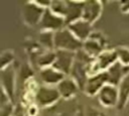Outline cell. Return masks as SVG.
Here are the masks:
<instances>
[{"label":"cell","mask_w":129,"mask_h":116,"mask_svg":"<svg viewBox=\"0 0 129 116\" xmlns=\"http://www.w3.org/2000/svg\"><path fill=\"white\" fill-rule=\"evenodd\" d=\"M84 42L78 39L72 31L67 28H61L54 33V46L57 50H69L75 51L83 47Z\"/></svg>","instance_id":"1"},{"label":"cell","mask_w":129,"mask_h":116,"mask_svg":"<svg viewBox=\"0 0 129 116\" xmlns=\"http://www.w3.org/2000/svg\"><path fill=\"white\" fill-rule=\"evenodd\" d=\"M116 62H118V55H117L116 50L102 51L93 61L92 66L90 68V76L107 71Z\"/></svg>","instance_id":"2"},{"label":"cell","mask_w":129,"mask_h":116,"mask_svg":"<svg viewBox=\"0 0 129 116\" xmlns=\"http://www.w3.org/2000/svg\"><path fill=\"white\" fill-rule=\"evenodd\" d=\"M100 103L105 107H114L119 102L118 87L112 84H106L97 94Z\"/></svg>","instance_id":"3"},{"label":"cell","mask_w":129,"mask_h":116,"mask_svg":"<svg viewBox=\"0 0 129 116\" xmlns=\"http://www.w3.org/2000/svg\"><path fill=\"white\" fill-rule=\"evenodd\" d=\"M66 20L63 17L53 13L50 9H44L42 17L40 19V26L45 31H52V30H59L62 28Z\"/></svg>","instance_id":"4"},{"label":"cell","mask_w":129,"mask_h":116,"mask_svg":"<svg viewBox=\"0 0 129 116\" xmlns=\"http://www.w3.org/2000/svg\"><path fill=\"white\" fill-rule=\"evenodd\" d=\"M55 52L56 59L52 67L64 75L70 74L75 63V52L69 50H56Z\"/></svg>","instance_id":"5"},{"label":"cell","mask_w":129,"mask_h":116,"mask_svg":"<svg viewBox=\"0 0 129 116\" xmlns=\"http://www.w3.org/2000/svg\"><path fill=\"white\" fill-rule=\"evenodd\" d=\"M106 84H109V83H108V75H107V72L105 71L102 73L89 76L84 90L88 95L94 96L98 94Z\"/></svg>","instance_id":"6"},{"label":"cell","mask_w":129,"mask_h":116,"mask_svg":"<svg viewBox=\"0 0 129 116\" xmlns=\"http://www.w3.org/2000/svg\"><path fill=\"white\" fill-rule=\"evenodd\" d=\"M60 95L56 89V87L52 86H42L40 87L35 95L36 101L40 106H49L55 103L59 99Z\"/></svg>","instance_id":"7"},{"label":"cell","mask_w":129,"mask_h":116,"mask_svg":"<svg viewBox=\"0 0 129 116\" xmlns=\"http://www.w3.org/2000/svg\"><path fill=\"white\" fill-rule=\"evenodd\" d=\"M68 28L72 31V33L81 41H86L91 37L92 33V24L84 19H79L68 24Z\"/></svg>","instance_id":"8"},{"label":"cell","mask_w":129,"mask_h":116,"mask_svg":"<svg viewBox=\"0 0 129 116\" xmlns=\"http://www.w3.org/2000/svg\"><path fill=\"white\" fill-rule=\"evenodd\" d=\"M106 72L108 75V83L118 86L122 79L129 73V67L122 65L120 62H116Z\"/></svg>","instance_id":"9"},{"label":"cell","mask_w":129,"mask_h":116,"mask_svg":"<svg viewBox=\"0 0 129 116\" xmlns=\"http://www.w3.org/2000/svg\"><path fill=\"white\" fill-rule=\"evenodd\" d=\"M40 78L44 83V85L54 87V86H57L66 77H64V74L57 71L53 67H47L41 70Z\"/></svg>","instance_id":"10"},{"label":"cell","mask_w":129,"mask_h":116,"mask_svg":"<svg viewBox=\"0 0 129 116\" xmlns=\"http://www.w3.org/2000/svg\"><path fill=\"white\" fill-rule=\"evenodd\" d=\"M101 11H102V5L100 2L98 1L84 2L82 19L92 24L96 19H98V17L101 14Z\"/></svg>","instance_id":"11"},{"label":"cell","mask_w":129,"mask_h":116,"mask_svg":"<svg viewBox=\"0 0 129 116\" xmlns=\"http://www.w3.org/2000/svg\"><path fill=\"white\" fill-rule=\"evenodd\" d=\"M80 87H79L78 83L73 78H70V77H66L56 86V89H57L60 97L67 98V99L73 97L78 92V89Z\"/></svg>","instance_id":"12"},{"label":"cell","mask_w":129,"mask_h":116,"mask_svg":"<svg viewBox=\"0 0 129 116\" xmlns=\"http://www.w3.org/2000/svg\"><path fill=\"white\" fill-rule=\"evenodd\" d=\"M84 2H67V11L64 15L66 23L70 24L82 18Z\"/></svg>","instance_id":"13"},{"label":"cell","mask_w":129,"mask_h":116,"mask_svg":"<svg viewBox=\"0 0 129 116\" xmlns=\"http://www.w3.org/2000/svg\"><path fill=\"white\" fill-rule=\"evenodd\" d=\"M118 90H119V102L117 106L119 109H121L126 105L129 99V73L122 79V81L118 85Z\"/></svg>","instance_id":"14"},{"label":"cell","mask_w":129,"mask_h":116,"mask_svg":"<svg viewBox=\"0 0 129 116\" xmlns=\"http://www.w3.org/2000/svg\"><path fill=\"white\" fill-rule=\"evenodd\" d=\"M84 50L85 52H87L90 56H98L103 50H102V45L100 44L99 40H96L93 37H90L89 39H87L86 41H84Z\"/></svg>","instance_id":"15"},{"label":"cell","mask_w":129,"mask_h":116,"mask_svg":"<svg viewBox=\"0 0 129 116\" xmlns=\"http://www.w3.org/2000/svg\"><path fill=\"white\" fill-rule=\"evenodd\" d=\"M56 59V52L53 51H48L43 53L42 55H40L39 57V66L43 69V68H47V67H52V65L54 64Z\"/></svg>","instance_id":"16"},{"label":"cell","mask_w":129,"mask_h":116,"mask_svg":"<svg viewBox=\"0 0 129 116\" xmlns=\"http://www.w3.org/2000/svg\"><path fill=\"white\" fill-rule=\"evenodd\" d=\"M39 41L45 45L46 47H53L54 46V33L52 31H43L39 35Z\"/></svg>","instance_id":"17"},{"label":"cell","mask_w":129,"mask_h":116,"mask_svg":"<svg viewBox=\"0 0 129 116\" xmlns=\"http://www.w3.org/2000/svg\"><path fill=\"white\" fill-rule=\"evenodd\" d=\"M116 52L118 55V62L126 67H129V49L125 47H120L116 50Z\"/></svg>","instance_id":"18"},{"label":"cell","mask_w":129,"mask_h":116,"mask_svg":"<svg viewBox=\"0 0 129 116\" xmlns=\"http://www.w3.org/2000/svg\"><path fill=\"white\" fill-rule=\"evenodd\" d=\"M121 5H122V10L124 12H128L129 11V2H123Z\"/></svg>","instance_id":"19"}]
</instances>
